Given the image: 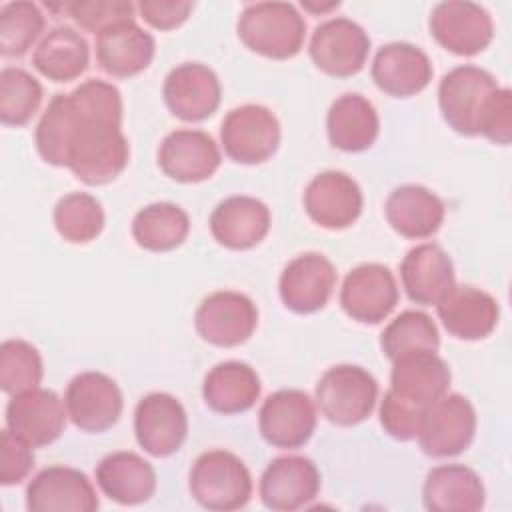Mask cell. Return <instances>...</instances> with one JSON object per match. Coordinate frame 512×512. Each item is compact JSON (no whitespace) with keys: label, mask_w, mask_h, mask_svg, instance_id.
Masks as SVG:
<instances>
[{"label":"cell","mask_w":512,"mask_h":512,"mask_svg":"<svg viewBox=\"0 0 512 512\" xmlns=\"http://www.w3.org/2000/svg\"><path fill=\"white\" fill-rule=\"evenodd\" d=\"M74 118L76 124L66 168H70V172L88 186L112 182L122 174L130 158V146L122 128L84 120L76 110Z\"/></svg>","instance_id":"1"},{"label":"cell","mask_w":512,"mask_h":512,"mask_svg":"<svg viewBox=\"0 0 512 512\" xmlns=\"http://www.w3.org/2000/svg\"><path fill=\"white\" fill-rule=\"evenodd\" d=\"M236 30L252 52L286 60L300 52L306 38V20L290 2H254L240 12Z\"/></svg>","instance_id":"2"},{"label":"cell","mask_w":512,"mask_h":512,"mask_svg":"<svg viewBox=\"0 0 512 512\" xmlns=\"http://www.w3.org/2000/svg\"><path fill=\"white\" fill-rule=\"evenodd\" d=\"M188 486L192 498L208 510L230 512L248 504L252 476L246 464L228 450H208L190 468Z\"/></svg>","instance_id":"3"},{"label":"cell","mask_w":512,"mask_h":512,"mask_svg":"<svg viewBox=\"0 0 512 512\" xmlns=\"http://www.w3.org/2000/svg\"><path fill=\"white\" fill-rule=\"evenodd\" d=\"M378 400V382L362 366L338 364L328 368L316 384V406L336 426L364 422Z\"/></svg>","instance_id":"4"},{"label":"cell","mask_w":512,"mask_h":512,"mask_svg":"<svg viewBox=\"0 0 512 512\" xmlns=\"http://www.w3.org/2000/svg\"><path fill=\"white\" fill-rule=\"evenodd\" d=\"M498 90L496 78L472 64H462L446 72L438 86V106L444 122L462 136H478L480 116Z\"/></svg>","instance_id":"5"},{"label":"cell","mask_w":512,"mask_h":512,"mask_svg":"<svg viewBox=\"0 0 512 512\" xmlns=\"http://www.w3.org/2000/svg\"><path fill=\"white\" fill-rule=\"evenodd\" d=\"M220 144L226 156L238 164H262L278 150L280 122L262 104H242L224 116Z\"/></svg>","instance_id":"6"},{"label":"cell","mask_w":512,"mask_h":512,"mask_svg":"<svg viewBox=\"0 0 512 512\" xmlns=\"http://www.w3.org/2000/svg\"><path fill=\"white\" fill-rule=\"evenodd\" d=\"M476 410L462 394H444L424 412L418 444L432 458L462 454L476 434Z\"/></svg>","instance_id":"7"},{"label":"cell","mask_w":512,"mask_h":512,"mask_svg":"<svg viewBox=\"0 0 512 512\" xmlns=\"http://www.w3.org/2000/svg\"><path fill=\"white\" fill-rule=\"evenodd\" d=\"M370 52L368 32L350 18H330L316 26L308 54L318 70L328 76L348 78L358 74Z\"/></svg>","instance_id":"8"},{"label":"cell","mask_w":512,"mask_h":512,"mask_svg":"<svg viewBox=\"0 0 512 512\" xmlns=\"http://www.w3.org/2000/svg\"><path fill=\"white\" fill-rule=\"evenodd\" d=\"M194 326L208 344L220 348L240 346L258 326V308L242 292L218 290L200 302L194 314Z\"/></svg>","instance_id":"9"},{"label":"cell","mask_w":512,"mask_h":512,"mask_svg":"<svg viewBox=\"0 0 512 512\" xmlns=\"http://www.w3.org/2000/svg\"><path fill=\"white\" fill-rule=\"evenodd\" d=\"M64 404L72 424L84 432H104L112 428L124 408L122 390L104 372L88 370L76 374L64 394Z\"/></svg>","instance_id":"10"},{"label":"cell","mask_w":512,"mask_h":512,"mask_svg":"<svg viewBox=\"0 0 512 512\" xmlns=\"http://www.w3.org/2000/svg\"><path fill=\"white\" fill-rule=\"evenodd\" d=\"M428 26L434 40L456 56L480 54L494 38L492 16L476 2H440L432 10Z\"/></svg>","instance_id":"11"},{"label":"cell","mask_w":512,"mask_h":512,"mask_svg":"<svg viewBox=\"0 0 512 512\" xmlns=\"http://www.w3.org/2000/svg\"><path fill=\"white\" fill-rule=\"evenodd\" d=\"M398 284L388 266L368 262L352 268L340 288V306L360 324H380L398 304Z\"/></svg>","instance_id":"12"},{"label":"cell","mask_w":512,"mask_h":512,"mask_svg":"<svg viewBox=\"0 0 512 512\" xmlns=\"http://www.w3.org/2000/svg\"><path fill=\"white\" fill-rule=\"evenodd\" d=\"M134 436L150 456L178 452L188 436V416L180 400L166 392L146 394L134 410Z\"/></svg>","instance_id":"13"},{"label":"cell","mask_w":512,"mask_h":512,"mask_svg":"<svg viewBox=\"0 0 512 512\" xmlns=\"http://www.w3.org/2000/svg\"><path fill=\"white\" fill-rule=\"evenodd\" d=\"M316 406L312 398L296 388L270 394L258 414L262 438L274 448H300L316 430Z\"/></svg>","instance_id":"14"},{"label":"cell","mask_w":512,"mask_h":512,"mask_svg":"<svg viewBox=\"0 0 512 512\" xmlns=\"http://www.w3.org/2000/svg\"><path fill=\"white\" fill-rule=\"evenodd\" d=\"M66 404L54 390L30 388L10 398L6 406V428L32 448L48 446L66 428Z\"/></svg>","instance_id":"15"},{"label":"cell","mask_w":512,"mask_h":512,"mask_svg":"<svg viewBox=\"0 0 512 512\" xmlns=\"http://www.w3.org/2000/svg\"><path fill=\"white\" fill-rule=\"evenodd\" d=\"M304 210L312 222L328 230H344L352 226L364 206L358 182L340 170L316 174L304 190Z\"/></svg>","instance_id":"16"},{"label":"cell","mask_w":512,"mask_h":512,"mask_svg":"<svg viewBox=\"0 0 512 512\" xmlns=\"http://www.w3.org/2000/svg\"><path fill=\"white\" fill-rule=\"evenodd\" d=\"M162 96L176 118L202 122L218 110L222 88L212 68L200 62H184L168 72Z\"/></svg>","instance_id":"17"},{"label":"cell","mask_w":512,"mask_h":512,"mask_svg":"<svg viewBox=\"0 0 512 512\" xmlns=\"http://www.w3.org/2000/svg\"><path fill=\"white\" fill-rule=\"evenodd\" d=\"M258 492L266 508L292 512L308 506L318 496L320 472L306 456H280L262 472Z\"/></svg>","instance_id":"18"},{"label":"cell","mask_w":512,"mask_h":512,"mask_svg":"<svg viewBox=\"0 0 512 512\" xmlns=\"http://www.w3.org/2000/svg\"><path fill=\"white\" fill-rule=\"evenodd\" d=\"M336 286V268L320 252H306L292 258L278 282L284 306L296 314L322 310Z\"/></svg>","instance_id":"19"},{"label":"cell","mask_w":512,"mask_h":512,"mask_svg":"<svg viewBox=\"0 0 512 512\" xmlns=\"http://www.w3.org/2000/svg\"><path fill=\"white\" fill-rule=\"evenodd\" d=\"M98 504L88 476L70 466L40 470L26 488V508L32 512H94Z\"/></svg>","instance_id":"20"},{"label":"cell","mask_w":512,"mask_h":512,"mask_svg":"<svg viewBox=\"0 0 512 512\" xmlns=\"http://www.w3.org/2000/svg\"><path fill=\"white\" fill-rule=\"evenodd\" d=\"M220 162L218 144L202 130H174L166 134L158 146V166L176 182L196 184L208 180L218 170Z\"/></svg>","instance_id":"21"},{"label":"cell","mask_w":512,"mask_h":512,"mask_svg":"<svg viewBox=\"0 0 512 512\" xmlns=\"http://www.w3.org/2000/svg\"><path fill=\"white\" fill-rule=\"evenodd\" d=\"M378 90L394 98H410L422 92L432 80V62L424 50L410 42L384 44L370 66Z\"/></svg>","instance_id":"22"},{"label":"cell","mask_w":512,"mask_h":512,"mask_svg":"<svg viewBox=\"0 0 512 512\" xmlns=\"http://www.w3.org/2000/svg\"><path fill=\"white\" fill-rule=\"evenodd\" d=\"M156 42L134 18L120 20L96 34V62L114 78H130L146 70L154 58Z\"/></svg>","instance_id":"23"},{"label":"cell","mask_w":512,"mask_h":512,"mask_svg":"<svg viewBox=\"0 0 512 512\" xmlns=\"http://www.w3.org/2000/svg\"><path fill=\"white\" fill-rule=\"evenodd\" d=\"M400 280L408 298L422 306H436L456 286L450 256L434 242H424L406 252Z\"/></svg>","instance_id":"24"},{"label":"cell","mask_w":512,"mask_h":512,"mask_svg":"<svg viewBox=\"0 0 512 512\" xmlns=\"http://www.w3.org/2000/svg\"><path fill=\"white\" fill-rule=\"evenodd\" d=\"M272 224L270 208L252 196H230L210 214V232L214 240L230 250H248L258 246Z\"/></svg>","instance_id":"25"},{"label":"cell","mask_w":512,"mask_h":512,"mask_svg":"<svg viewBox=\"0 0 512 512\" xmlns=\"http://www.w3.org/2000/svg\"><path fill=\"white\" fill-rule=\"evenodd\" d=\"M450 380V366L436 352H410L392 360L390 390L420 408L448 394Z\"/></svg>","instance_id":"26"},{"label":"cell","mask_w":512,"mask_h":512,"mask_svg":"<svg viewBox=\"0 0 512 512\" xmlns=\"http://www.w3.org/2000/svg\"><path fill=\"white\" fill-rule=\"evenodd\" d=\"M436 312L446 332L458 340H482L490 336L500 318L496 298L468 284L454 286L436 304Z\"/></svg>","instance_id":"27"},{"label":"cell","mask_w":512,"mask_h":512,"mask_svg":"<svg viewBox=\"0 0 512 512\" xmlns=\"http://www.w3.org/2000/svg\"><path fill=\"white\" fill-rule=\"evenodd\" d=\"M384 214L394 232L404 238L422 240L440 230L446 208L432 190L420 184H404L388 194Z\"/></svg>","instance_id":"28"},{"label":"cell","mask_w":512,"mask_h":512,"mask_svg":"<svg viewBox=\"0 0 512 512\" xmlns=\"http://www.w3.org/2000/svg\"><path fill=\"white\" fill-rule=\"evenodd\" d=\"M484 500L480 476L464 464H440L426 474L422 502L430 512H476Z\"/></svg>","instance_id":"29"},{"label":"cell","mask_w":512,"mask_h":512,"mask_svg":"<svg viewBox=\"0 0 512 512\" xmlns=\"http://www.w3.org/2000/svg\"><path fill=\"white\" fill-rule=\"evenodd\" d=\"M96 484L114 502L134 506L148 502L156 492V470L134 452H112L96 466Z\"/></svg>","instance_id":"30"},{"label":"cell","mask_w":512,"mask_h":512,"mask_svg":"<svg viewBox=\"0 0 512 512\" xmlns=\"http://www.w3.org/2000/svg\"><path fill=\"white\" fill-rule=\"evenodd\" d=\"M326 132L334 148L342 152H364L378 138L380 118L368 98L346 92L330 104Z\"/></svg>","instance_id":"31"},{"label":"cell","mask_w":512,"mask_h":512,"mask_svg":"<svg viewBox=\"0 0 512 512\" xmlns=\"http://www.w3.org/2000/svg\"><path fill=\"white\" fill-rule=\"evenodd\" d=\"M262 384L256 370L238 360L220 362L208 370L202 382L206 406L218 414H240L250 410L260 398Z\"/></svg>","instance_id":"32"},{"label":"cell","mask_w":512,"mask_h":512,"mask_svg":"<svg viewBox=\"0 0 512 512\" xmlns=\"http://www.w3.org/2000/svg\"><path fill=\"white\" fill-rule=\"evenodd\" d=\"M34 68L52 82H70L90 64V46L72 26H56L42 36L32 52Z\"/></svg>","instance_id":"33"},{"label":"cell","mask_w":512,"mask_h":512,"mask_svg":"<svg viewBox=\"0 0 512 512\" xmlns=\"http://www.w3.org/2000/svg\"><path fill=\"white\" fill-rule=\"evenodd\" d=\"M190 232L188 214L172 202H154L136 212L132 236L136 244L150 252H168L178 248Z\"/></svg>","instance_id":"34"},{"label":"cell","mask_w":512,"mask_h":512,"mask_svg":"<svg viewBox=\"0 0 512 512\" xmlns=\"http://www.w3.org/2000/svg\"><path fill=\"white\" fill-rule=\"evenodd\" d=\"M440 334L434 320L422 310H404L382 332L380 348L388 360L410 352H438Z\"/></svg>","instance_id":"35"},{"label":"cell","mask_w":512,"mask_h":512,"mask_svg":"<svg viewBox=\"0 0 512 512\" xmlns=\"http://www.w3.org/2000/svg\"><path fill=\"white\" fill-rule=\"evenodd\" d=\"M74 124L76 118L68 94H56L44 110L34 132L36 150L46 164L68 166Z\"/></svg>","instance_id":"36"},{"label":"cell","mask_w":512,"mask_h":512,"mask_svg":"<svg viewBox=\"0 0 512 512\" xmlns=\"http://www.w3.org/2000/svg\"><path fill=\"white\" fill-rule=\"evenodd\" d=\"M104 210L100 200L86 192H70L54 206V228L70 244H86L104 230Z\"/></svg>","instance_id":"37"},{"label":"cell","mask_w":512,"mask_h":512,"mask_svg":"<svg viewBox=\"0 0 512 512\" xmlns=\"http://www.w3.org/2000/svg\"><path fill=\"white\" fill-rule=\"evenodd\" d=\"M40 82L24 68L8 66L0 72V120L6 126H24L42 104Z\"/></svg>","instance_id":"38"},{"label":"cell","mask_w":512,"mask_h":512,"mask_svg":"<svg viewBox=\"0 0 512 512\" xmlns=\"http://www.w3.org/2000/svg\"><path fill=\"white\" fill-rule=\"evenodd\" d=\"M44 14L34 2H8L0 8V52L24 56L44 32Z\"/></svg>","instance_id":"39"},{"label":"cell","mask_w":512,"mask_h":512,"mask_svg":"<svg viewBox=\"0 0 512 512\" xmlns=\"http://www.w3.org/2000/svg\"><path fill=\"white\" fill-rule=\"evenodd\" d=\"M44 376L42 356L36 346L26 340L12 338L0 346V388L14 396L18 392L40 386Z\"/></svg>","instance_id":"40"},{"label":"cell","mask_w":512,"mask_h":512,"mask_svg":"<svg viewBox=\"0 0 512 512\" xmlns=\"http://www.w3.org/2000/svg\"><path fill=\"white\" fill-rule=\"evenodd\" d=\"M76 114L90 122L122 126V96L120 90L106 80H86L68 94Z\"/></svg>","instance_id":"41"},{"label":"cell","mask_w":512,"mask_h":512,"mask_svg":"<svg viewBox=\"0 0 512 512\" xmlns=\"http://www.w3.org/2000/svg\"><path fill=\"white\" fill-rule=\"evenodd\" d=\"M134 4L128 0H76L66 2L64 12L84 30L100 34L108 26L134 18Z\"/></svg>","instance_id":"42"},{"label":"cell","mask_w":512,"mask_h":512,"mask_svg":"<svg viewBox=\"0 0 512 512\" xmlns=\"http://www.w3.org/2000/svg\"><path fill=\"white\" fill-rule=\"evenodd\" d=\"M426 408H420L392 390H388L380 402V424L384 432L396 440L408 442L414 440L420 432L422 418H424Z\"/></svg>","instance_id":"43"},{"label":"cell","mask_w":512,"mask_h":512,"mask_svg":"<svg viewBox=\"0 0 512 512\" xmlns=\"http://www.w3.org/2000/svg\"><path fill=\"white\" fill-rule=\"evenodd\" d=\"M32 468H34V448L14 432L4 428L0 436V484L2 486L20 484L22 480H26Z\"/></svg>","instance_id":"44"},{"label":"cell","mask_w":512,"mask_h":512,"mask_svg":"<svg viewBox=\"0 0 512 512\" xmlns=\"http://www.w3.org/2000/svg\"><path fill=\"white\" fill-rule=\"evenodd\" d=\"M478 134L494 144L506 146L512 140V92L500 88L490 96L478 124Z\"/></svg>","instance_id":"45"},{"label":"cell","mask_w":512,"mask_h":512,"mask_svg":"<svg viewBox=\"0 0 512 512\" xmlns=\"http://www.w3.org/2000/svg\"><path fill=\"white\" fill-rule=\"evenodd\" d=\"M136 8L152 28L174 30L188 20L194 4L182 0H140Z\"/></svg>","instance_id":"46"},{"label":"cell","mask_w":512,"mask_h":512,"mask_svg":"<svg viewBox=\"0 0 512 512\" xmlns=\"http://www.w3.org/2000/svg\"><path fill=\"white\" fill-rule=\"evenodd\" d=\"M340 6V2H326V4H318V2H310V0H302V8L304 10H308V12H312V14H324V12H330V10H334V8H338Z\"/></svg>","instance_id":"47"}]
</instances>
